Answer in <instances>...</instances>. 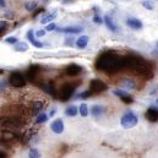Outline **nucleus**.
Wrapping results in <instances>:
<instances>
[{
	"mask_svg": "<svg viewBox=\"0 0 158 158\" xmlns=\"http://www.w3.org/2000/svg\"><path fill=\"white\" fill-rule=\"evenodd\" d=\"M47 120H48V115L44 114V113H40V114L37 115V124H43V123H45Z\"/></svg>",
	"mask_w": 158,
	"mask_h": 158,
	"instance_id": "obj_25",
	"label": "nucleus"
},
{
	"mask_svg": "<svg viewBox=\"0 0 158 158\" xmlns=\"http://www.w3.org/2000/svg\"><path fill=\"white\" fill-rule=\"evenodd\" d=\"M91 114L93 117H101L103 114V107L102 106H93L91 108Z\"/></svg>",
	"mask_w": 158,
	"mask_h": 158,
	"instance_id": "obj_20",
	"label": "nucleus"
},
{
	"mask_svg": "<svg viewBox=\"0 0 158 158\" xmlns=\"http://www.w3.org/2000/svg\"><path fill=\"white\" fill-rule=\"evenodd\" d=\"M104 22H106L107 27H108L112 32H117V31H118V26L114 23L113 19H112L109 15H106V16H104Z\"/></svg>",
	"mask_w": 158,
	"mask_h": 158,
	"instance_id": "obj_13",
	"label": "nucleus"
},
{
	"mask_svg": "<svg viewBox=\"0 0 158 158\" xmlns=\"http://www.w3.org/2000/svg\"><path fill=\"white\" fill-rule=\"evenodd\" d=\"M88 40H89V38H88L87 36H81V37L77 38V40H76V45L79 47L80 49H83V48L87 45Z\"/></svg>",
	"mask_w": 158,
	"mask_h": 158,
	"instance_id": "obj_19",
	"label": "nucleus"
},
{
	"mask_svg": "<svg viewBox=\"0 0 158 158\" xmlns=\"http://www.w3.org/2000/svg\"><path fill=\"white\" fill-rule=\"evenodd\" d=\"M146 119L155 123L158 120V108L157 107H150L146 112Z\"/></svg>",
	"mask_w": 158,
	"mask_h": 158,
	"instance_id": "obj_9",
	"label": "nucleus"
},
{
	"mask_svg": "<svg viewBox=\"0 0 158 158\" xmlns=\"http://www.w3.org/2000/svg\"><path fill=\"white\" fill-rule=\"evenodd\" d=\"M157 47H158V42H157Z\"/></svg>",
	"mask_w": 158,
	"mask_h": 158,
	"instance_id": "obj_39",
	"label": "nucleus"
},
{
	"mask_svg": "<svg viewBox=\"0 0 158 158\" xmlns=\"http://www.w3.org/2000/svg\"><path fill=\"white\" fill-rule=\"evenodd\" d=\"M44 35H45V31H43V30H40V31L36 32V36L37 37H43Z\"/></svg>",
	"mask_w": 158,
	"mask_h": 158,
	"instance_id": "obj_34",
	"label": "nucleus"
},
{
	"mask_svg": "<svg viewBox=\"0 0 158 158\" xmlns=\"http://www.w3.org/2000/svg\"><path fill=\"white\" fill-rule=\"evenodd\" d=\"M79 112H80V115H81V117L86 118V117L88 115V113H89V110H88V107H87V104H85V103L80 104Z\"/></svg>",
	"mask_w": 158,
	"mask_h": 158,
	"instance_id": "obj_22",
	"label": "nucleus"
},
{
	"mask_svg": "<svg viewBox=\"0 0 158 158\" xmlns=\"http://www.w3.org/2000/svg\"><path fill=\"white\" fill-rule=\"evenodd\" d=\"M56 15H58V11H56V10H54V11L47 14V15L40 20V23H49V22H52L53 20L56 19Z\"/></svg>",
	"mask_w": 158,
	"mask_h": 158,
	"instance_id": "obj_14",
	"label": "nucleus"
},
{
	"mask_svg": "<svg viewBox=\"0 0 158 158\" xmlns=\"http://www.w3.org/2000/svg\"><path fill=\"white\" fill-rule=\"evenodd\" d=\"M31 108H32V115H38L40 113V110L43 109V102H40V101L35 102Z\"/></svg>",
	"mask_w": 158,
	"mask_h": 158,
	"instance_id": "obj_16",
	"label": "nucleus"
},
{
	"mask_svg": "<svg viewBox=\"0 0 158 158\" xmlns=\"http://www.w3.org/2000/svg\"><path fill=\"white\" fill-rule=\"evenodd\" d=\"M44 1H48V0H44Z\"/></svg>",
	"mask_w": 158,
	"mask_h": 158,
	"instance_id": "obj_37",
	"label": "nucleus"
},
{
	"mask_svg": "<svg viewBox=\"0 0 158 158\" xmlns=\"http://www.w3.org/2000/svg\"><path fill=\"white\" fill-rule=\"evenodd\" d=\"M6 27H7V23H6V21H0V35L6 30Z\"/></svg>",
	"mask_w": 158,
	"mask_h": 158,
	"instance_id": "obj_29",
	"label": "nucleus"
},
{
	"mask_svg": "<svg viewBox=\"0 0 158 158\" xmlns=\"http://www.w3.org/2000/svg\"><path fill=\"white\" fill-rule=\"evenodd\" d=\"M28 155H30V157L31 158H40V153L36 150V148H31L30 152H28Z\"/></svg>",
	"mask_w": 158,
	"mask_h": 158,
	"instance_id": "obj_27",
	"label": "nucleus"
},
{
	"mask_svg": "<svg viewBox=\"0 0 158 158\" xmlns=\"http://www.w3.org/2000/svg\"><path fill=\"white\" fill-rule=\"evenodd\" d=\"M25 7H26L27 11H33L37 7V2L36 1H28V2H26Z\"/></svg>",
	"mask_w": 158,
	"mask_h": 158,
	"instance_id": "obj_24",
	"label": "nucleus"
},
{
	"mask_svg": "<svg viewBox=\"0 0 158 158\" xmlns=\"http://www.w3.org/2000/svg\"><path fill=\"white\" fill-rule=\"evenodd\" d=\"M142 6H143L145 9H147V10H153V9H155L153 2H152V1H148V0L142 1Z\"/></svg>",
	"mask_w": 158,
	"mask_h": 158,
	"instance_id": "obj_26",
	"label": "nucleus"
},
{
	"mask_svg": "<svg viewBox=\"0 0 158 158\" xmlns=\"http://www.w3.org/2000/svg\"><path fill=\"white\" fill-rule=\"evenodd\" d=\"M50 129H52V131L53 132H55V134H61L63 131H64V121L61 120V119H55L52 124H50Z\"/></svg>",
	"mask_w": 158,
	"mask_h": 158,
	"instance_id": "obj_7",
	"label": "nucleus"
},
{
	"mask_svg": "<svg viewBox=\"0 0 158 158\" xmlns=\"http://www.w3.org/2000/svg\"><path fill=\"white\" fill-rule=\"evenodd\" d=\"M157 104H158V99H157Z\"/></svg>",
	"mask_w": 158,
	"mask_h": 158,
	"instance_id": "obj_38",
	"label": "nucleus"
},
{
	"mask_svg": "<svg viewBox=\"0 0 158 158\" xmlns=\"http://www.w3.org/2000/svg\"><path fill=\"white\" fill-rule=\"evenodd\" d=\"M76 85H74V83H65L61 88H60V91H59V98L61 99V101H68L71 96H73V93H74V91H75V87Z\"/></svg>",
	"mask_w": 158,
	"mask_h": 158,
	"instance_id": "obj_4",
	"label": "nucleus"
},
{
	"mask_svg": "<svg viewBox=\"0 0 158 158\" xmlns=\"http://www.w3.org/2000/svg\"><path fill=\"white\" fill-rule=\"evenodd\" d=\"M91 94H92V92H91V91L88 89V91H85V92H81V93H80V94H79V96H77V97H79V98H81V99H85V98H88V97H89Z\"/></svg>",
	"mask_w": 158,
	"mask_h": 158,
	"instance_id": "obj_28",
	"label": "nucleus"
},
{
	"mask_svg": "<svg viewBox=\"0 0 158 158\" xmlns=\"http://www.w3.org/2000/svg\"><path fill=\"white\" fill-rule=\"evenodd\" d=\"M54 114H55V109H52V110L49 112V117L52 118V117H54Z\"/></svg>",
	"mask_w": 158,
	"mask_h": 158,
	"instance_id": "obj_36",
	"label": "nucleus"
},
{
	"mask_svg": "<svg viewBox=\"0 0 158 158\" xmlns=\"http://www.w3.org/2000/svg\"><path fill=\"white\" fill-rule=\"evenodd\" d=\"M27 38H28V40H30V42H31V43H32L35 47H37V48H43V44L36 40L35 33H33V31H32V30L27 32Z\"/></svg>",
	"mask_w": 158,
	"mask_h": 158,
	"instance_id": "obj_15",
	"label": "nucleus"
},
{
	"mask_svg": "<svg viewBox=\"0 0 158 158\" xmlns=\"http://www.w3.org/2000/svg\"><path fill=\"white\" fill-rule=\"evenodd\" d=\"M79 113V109L76 106H69L66 109H65V114L68 117H76Z\"/></svg>",
	"mask_w": 158,
	"mask_h": 158,
	"instance_id": "obj_18",
	"label": "nucleus"
},
{
	"mask_svg": "<svg viewBox=\"0 0 158 158\" xmlns=\"http://www.w3.org/2000/svg\"><path fill=\"white\" fill-rule=\"evenodd\" d=\"M9 82H10V85H11L12 87H15V88H20V87H23V86L26 85L25 77H23L20 73H17V71L10 74V76H9Z\"/></svg>",
	"mask_w": 158,
	"mask_h": 158,
	"instance_id": "obj_5",
	"label": "nucleus"
},
{
	"mask_svg": "<svg viewBox=\"0 0 158 158\" xmlns=\"http://www.w3.org/2000/svg\"><path fill=\"white\" fill-rule=\"evenodd\" d=\"M5 42H6V43H11V44H14V43L17 42V38H16V37H9V38L5 40Z\"/></svg>",
	"mask_w": 158,
	"mask_h": 158,
	"instance_id": "obj_32",
	"label": "nucleus"
},
{
	"mask_svg": "<svg viewBox=\"0 0 158 158\" xmlns=\"http://www.w3.org/2000/svg\"><path fill=\"white\" fill-rule=\"evenodd\" d=\"M65 44H66V45H70V47H71V45L74 44V38H71V37H70V38H68V40H65Z\"/></svg>",
	"mask_w": 158,
	"mask_h": 158,
	"instance_id": "obj_33",
	"label": "nucleus"
},
{
	"mask_svg": "<svg viewBox=\"0 0 158 158\" xmlns=\"http://www.w3.org/2000/svg\"><path fill=\"white\" fill-rule=\"evenodd\" d=\"M6 6V2H5V0H0V7H5Z\"/></svg>",
	"mask_w": 158,
	"mask_h": 158,
	"instance_id": "obj_35",
	"label": "nucleus"
},
{
	"mask_svg": "<svg viewBox=\"0 0 158 158\" xmlns=\"http://www.w3.org/2000/svg\"><path fill=\"white\" fill-rule=\"evenodd\" d=\"M40 88L47 93V94H50V96H55V88L52 86V85H48V83H42L40 85Z\"/></svg>",
	"mask_w": 158,
	"mask_h": 158,
	"instance_id": "obj_17",
	"label": "nucleus"
},
{
	"mask_svg": "<svg viewBox=\"0 0 158 158\" xmlns=\"http://www.w3.org/2000/svg\"><path fill=\"white\" fill-rule=\"evenodd\" d=\"M28 49V45L25 43V42H21V43H17L15 45V50L16 52H26Z\"/></svg>",
	"mask_w": 158,
	"mask_h": 158,
	"instance_id": "obj_23",
	"label": "nucleus"
},
{
	"mask_svg": "<svg viewBox=\"0 0 158 158\" xmlns=\"http://www.w3.org/2000/svg\"><path fill=\"white\" fill-rule=\"evenodd\" d=\"M82 27L80 26H69V27H60L58 28L59 32H63V33H81L82 32Z\"/></svg>",
	"mask_w": 158,
	"mask_h": 158,
	"instance_id": "obj_10",
	"label": "nucleus"
},
{
	"mask_svg": "<svg viewBox=\"0 0 158 158\" xmlns=\"http://www.w3.org/2000/svg\"><path fill=\"white\" fill-rule=\"evenodd\" d=\"M22 120L19 119L17 117L7 115V117H0V126L7 127V129H16L22 126Z\"/></svg>",
	"mask_w": 158,
	"mask_h": 158,
	"instance_id": "obj_2",
	"label": "nucleus"
},
{
	"mask_svg": "<svg viewBox=\"0 0 158 158\" xmlns=\"http://www.w3.org/2000/svg\"><path fill=\"white\" fill-rule=\"evenodd\" d=\"M82 68L80 65H76V64H71L66 68V73L70 75V76H77L80 73H81Z\"/></svg>",
	"mask_w": 158,
	"mask_h": 158,
	"instance_id": "obj_12",
	"label": "nucleus"
},
{
	"mask_svg": "<svg viewBox=\"0 0 158 158\" xmlns=\"http://www.w3.org/2000/svg\"><path fill=\"white\" fill-rule=\"evenodd\" d=\"M120 123H121V125H123L125 129H131V127H134V126L137 125L139 119H137L135 113H132V112H126V113L123 115Z\"/></svg>",
	"mask_w": 158,
	"mask_h": 158,
	"instance_id": "obj_3",
	"label": "nucleus"
},
{
	"mask_svg": "<svg viewBox=\"0 0 158 158\" xmlns=\"http://www.w3.org/2000/svg\"><path fill=\"white\" fill-rule=\"evenodd\" d=\"M126 23H127V26L130 27V28H132V30H141L142 28V22L140 21V20H137V19H134V17H131V19H129L127 21H126Z\"/></svg>",
	"mask_w": 158,
	"mask_h": 158,
	"instance_id": "obj_11",
	"label": "nucleus"
},
{
	"mask_svg": "<svg viewBox=\"0 0 158 158\" xmlns=\"http://www.w3.org/2000/svg\"><path fill=\"white\" fill-rule=\"evenodd\" d=\"M121 86H123V87H125V88L132 89V88H135V87H136V82L131 79H126L121 82Z\"/></svg>",
	"mask_w": 158,
	"mask_h": 158,
	"instance_id": "obj_21",
	"label": "nucleus"
},
{
	"mask_svg": "<svg viewBox=\"0 0 158 158\" xmlns=\"http://www.w3.org/2000/svg\"><path fill=\"white\" fill-rule=\"evenodd\" d=\"M96 66L98 70H102L107 74H114L126 68V56H120L114 52H106L98 56Z\"/></svg>",
	"mask_w": 158,
	"mask_h": 158,
	"instance_id": "obj_1",
	"label": "nucleus"
},
{
	"mask_svg": "<svg viewBox=\"0 0 158 158\" xmlns=\"http://www.w3.org/2000/svg\"><path fill=\"white\" fill-rule=\"evenodd\" d=\"M55 28H56V26H55V23H53V22H52V23H49V25H48V26L45 27V31H48V32H50V31H54Z\"/></svg>",
	"mask_w": 158,
	"mask_h": 158,
	"instance_id": "obj_30",
	"label": "nucleus"
},
{
	"mask_svg": "<svg viewBox=\"0 0 158 158\" xmlns=\"http://www.w3.org/2000/svg\"><path fill=\"white\" fill-rule=\"evenodd\" d=\"M93 22H94V23H102V22H103V20L101 19V16L94 15V17H93Z\"/></svg>",
	"mask_w": 158,
	"mask_h": 158,
	"instance_id": "obj_31",
	"label": "nucleus"
},
{
	"mask_svg": "<svg viewBox=\"0 0 158 158\" xmlns=\"http://www.w3.org/2000/svg\"><path fill=\"white\" fill-rule=\"evenodd\" d=\"M106 89H107V85L103 81H101L99 79H94L91 81L89 91L92 92V94L93 93H101V92H103Z\"/></svg>",
	"mask_w": 158,
	"mask_h": 158,
	"instance_id": "obj_6",
	"label": "nucleus"
},
{
	"mask_svg": "<svg viewBox=\"0 0 158 158\" xmlns=\"http://www.w3.org/2000/svg\"><path fill=\"white\" fill-rule=\"evenodd\" d=\"M113 93H114L115 96H118L124 103H126V104L132 103V97H131L129 93H126L125 91H123V89H115V91H113Z\"/></svg>",
	"mask_w": 158,
	"mask_h": 158,
	"instance_id": "obj_8",
	"label": "nucleus"
}]
</instances>
